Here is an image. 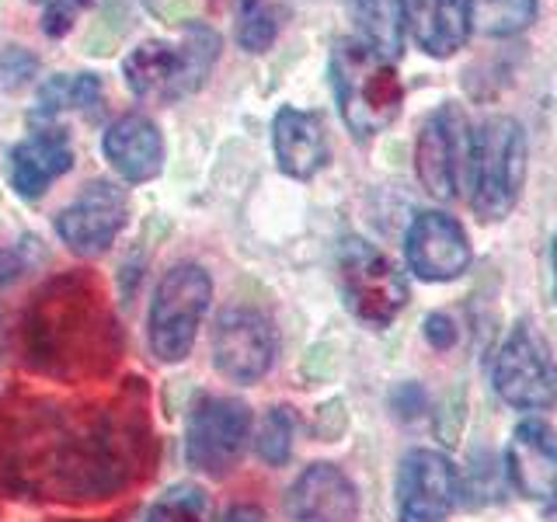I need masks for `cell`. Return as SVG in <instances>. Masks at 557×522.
Segmentation results:
<instances>
[{
	"label": "cell",
	"instance_id": "obj_14",
	"mask_svg": "<svg viewBox=\"0 0 557 522\" xmlns=\"http://www.w3.org/2000/svg\"><path fill=\"white\" fill-rule=\"evenodd\" d=\"M129 220V196L115 182H91L81 196L60 209L57 234L81 258H98L115 244Z\"/></svg>",
	"mask_w": 557,
	"mask_h": 522
},
{
	"label": "cell",
	"instance_id": "obj_18",
	"mask_svg": "<svg viewBox=\"0 0 557 522\" xmlns=\"http://www.w3.org/2000/svg\"><path fill=\"white\" fill-rule=\"evenodd\" d=\"M70 167H74V144L63 129H35L8 153V178L22 199H39Z\"/></svg>",
	"mask_w": 557,
	"mask_h": 522
},
{
	"label": "cell",
	"instance_id": "obj_22",
	"mask_svg": "<svg viewBox=\"0 0 557 522\" xmlns=\"http://www.w3.org/2000/svg\"><path fill=\"white\" fill-rule=\"evenodd\" d=\"M101 77L95 74H57L39 87V98H35V115L52 119L60 112H74V109H91L101 98Z\"/></svg>",
	"mask_w": 557,
	"mask_h": 522
},
{
	"label": "cell",
	"instance_id": "obj_7",
	"mask_svg": "<svg viewBox=\"0 0 557 522\" xmlns=\"http://www.w3.org/2000/svg\"><path fill=\"white\" fill-rule=\"evenodd\" d=\"M338 286L348 313L366 327H391L408 307V278L370 240L348 237L338 248Z\"/></svg>",
	"mask_w": 557,
	"mask_h": 522
},
{
	"label": "cell",
	"instance_id": "obj_5",
	"mask_svg": "<svg viewBox=\"0 0 557 522\" xmlns=\"http://www.w3.org/2000/svg\"><path fill=\"white\" fill-rule=\"evenodd\" d=\"M220 57V35L199 22H191L182 39H150L136 46L122 74H126L129 91L139 101H178L191 91H199Z\"/></svg>",
	"mask_w": 557,
	"mask_h": 522
},
{
	"label": "cell",
	"instance_id": "obj_28",
	"mask_svg": "<svg viewBox=\"0 0 557 522\" xmlns=\"http://www.w3.org/2000/svg\"><path fill=\"white\" fill-rule=\"evenodd\" d=\"M35 57L25 49V46H8L4 52H0V87H8V91H14V87H22L28 77H35Z\"/></svg>",
	"mask_w": 557,
	"mask_h": 522
},
{
	"label": "cell",
	"instance_id": "obj_10",
	"mask_svg": "<svg viewBox=\"0 0 557 522\" xmlns=\"http://www.w3.org/2000/svg\"><path fill=\"white\" fill-rule=\"evenodd\" d=\"M470 122L460 104H440L414 144V171L418 182L432 199L453 202L467 182V157H470Z\"/></svg>",
	"mask_w": 557,
	"mask_h": 522
},
{
	"label": "cell",
	"instance_id": "obj_27",
	"mask_svg": "<svg viewBox=\"0 0 557 522\" xmlns=\"http://www.w3.org/2000/svg\"><path fill=\"white\" fill-rule=\"evenodd\" d=\"M32 4L42 11V32L49 39H60V35L74 28V17L95 0H32Z\"/></svg>",
	"mask_w": 557,
	"mask_h": 522
},
{
	"label": "cell",
	"instance_id": "obj_26",
	"mask_svg": "<svg viewBox=\"0 0 557 522\" xmlns=\"http://www.w3.org/2000/svg\"><path fill=\"white\" fill-rule=\"evenodd\" d=\"M293 435H296V418L289 408H272L261 418L258 435H255V449L258 457L269 467H283L293 452Z\"/></svg>",
	"mask_w": 557,
	"mask_h": 522
},
{
	"label": "cell",
	"instance_id": "obj_21",
	"mask_svg": "<svg viewBox=\"0 0 557 522\" xmlns=\"http://www.w3.org/2000/svg\"><path fill=\"white\" fill-rule=\"evenodd\" d=\"M359 42L376 49L391 63L405 49V0H348Z\"/></svg>",
	"mask_w": 557,
	"mask_h": 522
},
{
	"label": "cell",
	"instance_id": "obj_29",
	"mask_svg": "<svg viewBox=\"0 0 557 522\" xmlns=\"http://www.w3.org/2000/svg\"><path fill=\"white\" fill-rule=\"evenodd\" d=\"M28 269H32V254H28L25 244H14V248H0V289L14 286Z\"/></svg>",
	"mask_w": 557,
	"mask_h": 522
},
{
	"label": "cell",
	"instance_id": "obj_12",
	"mask_svg": "<svg viewBox=\"0 0 557 522\" xmlns=\"http://www.w3.org/2000/svg\"><path fill=\"white\" fill-rule=\"evenodd\" d=\"M505 474L512 492L536 512H557V428L540 418H522L505 446Z\"/></svg>",
	"mask_w": 557,
	"mask_h": 522
},
{
	"label": "cell",
	"instance_id": "obj_1",
	"mask_svg": "<svg viewBox=\"0 0 557 522\" xmlns=\"http://www.w3.org/2000/svg\"><path fill=\"white\" fill-rule=\"evenodd\" d=\"M139 439H133V414L112 411H42L25 439H14V477L28 481L35 492L57 498L104 495L126 481ZM133 470V467H129Z\"/></svg>",
	"mask_w": 557,
	"mask_h": 522
},
{
	"label": "cell",
	"instance_id": "obj_19",
	"mask_svg": "<svg viewBox=\"0 0 557 522\" xmlns=\"http://www.w3.org/2000/svg\"><path fill=\"white\" fill-rule=\"evenodd\" d=\"M272 147L278 171L286 178L310 182L327 164V126L318 112L304 109H278L272 119Z\"/></svg>",
	"mask_w": 557,
	"mask_h": 522
},
{
	"label": "cell",
	"instance_id": "obj_3",
	"mask_svg": "<svg viewBox=\"0 0 557 522\" xmlns=\"http://www.w3.org/2000/svg\"><path fill=\"white\" fill-rule=\"evenodd\" d=\"M331 87L345 126L359 139L391 129L405 109V84L394 63L359 39H338L331 49Z\"/></svg>",
	"mask_w": 557,
	"mask_h": 522
},
{
	"label": "cell",
	"instance_id": "obj_6",
	"mask_svg": "<svg viewBox=\"0 0 557 522\" xmlns=\"http://www.w3.org/2000/svg\"><path fill=\"white\" fill-rule=\"evenodd\" d=\"M209 300H213V278L196 261L171 265L153 289L150 303V352L161 362L188 359L191 345L199 338Z\"/></svg>",
	"mask_w": 557,
	"mask_h": 522
},
{
	"label": "cell",
	"instance_id": "obj_32",
	"mask_svg": "<svg viewBox=\"0 0 557 522\" xmlns=\"http://www.w3.org/2000/svg\"><path fill=\"white\" fill-rule=\"evenodd\" d=\"M550 272H554V300H557V234L550 240Z\"/></svg>",
	"mask_w": 557,
	"mask_h": 522
},
{
	"label": "cell",
	"instance_id": "obj_4",
	"mask_svg": "<svg viewBox=\"0 0 557 522\" xmlns=\"http://www.w3.org/2000/svg\"><path fill=\"white\" fill-rule=\"evenodd\" d=\"M527 129L512 115H492L470 133L467 157V202L481 220H505L527 185Z\"/></svg>",
	"mask_w": 557,
	"mask_h": 522
},
{
	"label": "cell",
	"instance_id": "obj_15",
	"mask_svg": "<svg viewBox=\"0 0 557 522\" xmlns=\"http://www.w3.org/2000/svg\"><path fill=\"white\" fill-rule=\"evenodd\" d=\"M405 258L422 283H453L470 269L474 248H470L460 220L440 213V209H425L411 220L405 234Z\"/></svg>",
	"mask_w": 557,
	"mask_h": 522
},
{
	"label": "cell",
	"instance_id": "obj_2",
	"mask_svg": "<svg viewBox=\"0 0 557 522\" xmlns=\"http://www.w3.org/2000/svg\"><path fill=\"white\" fill-rule=\"evenodd\" d=\"M32 359L60 380L101 373L109 362L112 318L104 296L87 275H63L35 296L28 313Z\"/></svg>",
	"mask_w": 557,
	"mask_h": 522
},
{
	"label": "cell",
	"instance_id": "obj_25",
	"mask_svg": "<svg viewBox=\"0 0 557 522\" xmlns=\"http://www.w3.org/2000/svg\"><path fill=\"white\" fill-rule=\"evenodd\" d=\"M237 42L248 52H265L278 35V17L269 0H237Z\"/></svg>",
	"mask_w": 557,
	"mask_h": 522
},
{
	"label": "cell",
	"instance_id": "obj_8",
	"mask_svg": "<svg viewBox=\"0 0 557 522\" xmlns=\"http://www.w3.org/2000/svg\"><path fill=\"white\" fill-rule=\"evenodd\" d=\"M492 387L512 411H547L557 405V359L530 321H519L492 362Z\"/></svg>",
	"mask_w": 557,
	"mask_h": 522
},
{
	"label": "cell",
	"instance_id": "obj_9",
	"mask_svg": "<svg viewBox=\"0 0 557 522\" xmlns=\"http://www.w3.org/2000/svg\"><path fill=\"white\" fill-rule=\"evenodd\" d=\"M251 439V408L237 397H202L188 411L185 460L206 477H226Z\"/></svg>",
	"mask_w": 557,
	"mask_h": 522
},
{
	"label": "cell",
	"instance_id": "obj_11",
	"mask_svg": "<svg viewBox=\"0 0 557 522\" xmlns=\"http://www.w3.org/2000/svg\"><path fill=\"white\" fill-rule=\"evenodd\" d=\"M463 498L460 470L440 449H411L397 470V519L446 522Z\"/></svg>",
	"mask_w": 557,
	"mask_h": 522
},
{
	"label": "cell",
	"instance_id": "obj_23",
	"mask_svg": "<svg viewBox=\"0 0 557 522\" xmlns=\"http://www.w3.org/2000/svg\"><path fill=\"white\" fill-rule=\"evenodd\" d=\"M474 28L492 35V39H509L522 28L533 25L536 17V0H467Z\"/></svg>",
	"mask_w": 557,
	"mask_h": 522
},
{
	"label": "cell",
	"instance_id": "obj_30",
	"mask_svg": "<svg viewBox=\"0 0 557 522\" xmlns=\"http://www.w3.org/2000/svg\"><path fill=\"white\" fill-rule=\"evenodd\" d=\"M425 338H429L432 348L446 352V348L457 345V324H453L446 313H432V318L425 321Z\"/></svg>",
	"mask_w": 557,
	"mask_h": 522
},
{
	"label": "cell",
	"instance_id": "obj_16",
	"mask_svg": "<svg viewBox=\"0 0 557 522\" xmlns=\"http://www.w3.org/2000/svg\"><path fill=\"white\" fill-rule=\"evenodd\" d=\"M286 522H359L356 484L335 463H310L286 495Z\"/></svg>",
	"mask_w": 557,
	"mask_h": 522
},
{
	"label": "cell",
	"instance_id": "obj_24",
	"mask_svg": "<svg viewBox=\"0 0 557 522\" xmlns=\"http://www.w3.org/2000/svg\"><path fill=\"white\" fill-rule=\"evenodd\" d=\"M147 522H213V501L199 484H171L150 505Z\"/></svg>",
	"mask_w": 557,
	"mask_h": 522
},
{
	"label": "cell",
	"instance_id": "obj_20",
	"mask_svg": "<svg viewBox=\"0 0 557 522\" xmlns=\"http://www.w3.org/2000/svg\"><path fill=\"white\" fill-rule=\"evenodd\" d=\"M405 28L418 49L435 60H449L460 52L474 32L467 0H405Z\"/></svg>",
	"mask_w": 557,
	"mask_h": 522
},
{
	"label": "cell",
	"instance_id": "obj_13",
	"mask_svg": "<svg viewBox=\"0 0 557 522\" xmlns=\"http://www.w3.org/2000/svg\"><path fill=\"white\" fill-rule=\"evenodd\" d=\"M278 356L275 327L255 307H231L220 313L213 331V362L234 383H258Z\"/></svg>",
	"mask_w": 557,
	"mask_h": 522
},
{
	"label": "cell",
	"instance_id": "obj_17",
	"mask_svg": "<svg viewBox=\"0 0 557 522\" xmlns=\"http://www.w3.org/2000/svg\"><path fill=\"white\" fill-rule=\"evenodd\" d=\"M101 150L119 178L129 185L153 182L164 167V136L157 129V122L147 119L144 112H129L115 119L104 129Z\"/></svg>",
	"mask_w": 557,
	"mask_h": 522
},
{
	"label": "cell",
	"instance_id": "obj_31",
	"mask_svg": "<svg viewBox=\"0 0 557 522\" xmlns=\"http://www.w3.org/2000/svg\"><path fill=\"white\" fill-rule=\"evenodd\" d=\"M223 522H265V515H261L258 505H234V509L223 515Z\"/></svg>",
	"mask_w": 557,
	"mask_h": 522
}]
</instances>
